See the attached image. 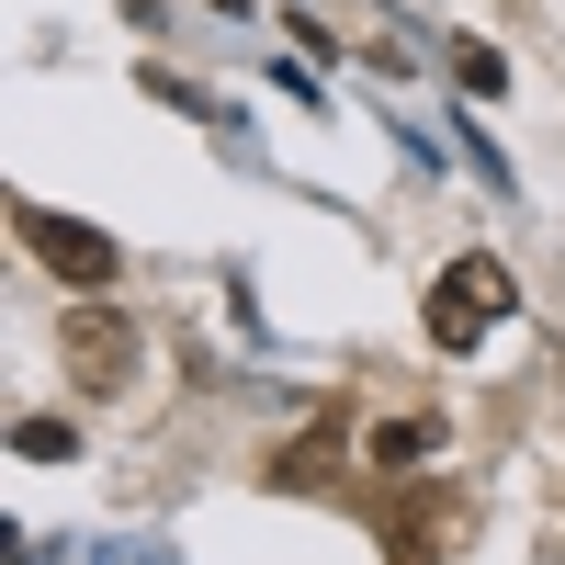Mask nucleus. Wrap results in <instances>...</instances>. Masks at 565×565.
<instances>
[{
  "label": "nucleus",
  "instance_id": "1",
  "mask_svg": "<svg viewBox=\"0 0 565 565\" xmlns=\"http://www.w3.org/2000/svg\"><path fill=\"white\" fill-rule=\"evenodd\" d=\"M521 306V282H509V260H487V249H463L441 282H430V351H476L487 328Z\"/></svg>",
  "mask_w": 565,
  "mask_h": 565
},
{
  "label": "nucleus",
  "instance_id": "2",
  "mask_svg": "<svg viewBox=\"0 0 565 565\" xmlns=\"http://www.w3.org/2000/svg\"><path fill=\"white\" fill-rule=\"evenodd\" d=\"M12 238H23V249H34L45 271H57V282H79V295H90V282H114V271H125L103 226H68V215H45V204H12Z\"/></svg>",
  "mask_w": 565,
  "mask_h": 565
},
{
  "label": "nucleus",
  "instance_id": "3",
  "mask_svg": "<svg viewBox=\"0 0 565 565\" xmlns=\"http://www.w3.org/2000/svg\"><path fill=\"white\" fill-rule=\"evenodd\" d=\"M57 351H68V373H79L90 396H125V385H136V328H125V317H68Z\"/></svg>",
  "mask_w": 565,
  "mask_h": 565
},
{
  "label": "nucleus",
  "instance_id": "4",
  "mask_svg": "<svg viewBox=\"0 0 565 565\" xmlns=\"http://www.w3.org/2000/svg\"><path fill=\"white\" fill-rule=\"evenodd\" d=\"M441 521H452V509H441L430 487H407V498H385V554H396V565H430Z\"/></svg>",
  "mask_w": 565,
  "mask_h": 565
},
{
  "label": "nucleus",
  "instance_id": "5",
  "mask_svg": "<svg viewBox=\"0 0 565 565\" xmlns=\"http://www.w3.org/2000/svg\"><path fill=\"white\" fill-rule=\"evenodd\" d=\"M452 79H463V90H476V103H498V90H509V68H498V45H476V34H463V45H452Z\"/></svg>",
  "mask_w": 565,
  "mask_h": 565
},
{
  "label": "nucleus",
  "instance_id": "6",
  "mask_svg": "<svg viewBox=\"0 0 565 565\" xmlns=\"http://www.w3.org/2000/svg\"><path fill=\"white\" fill-rule=\"evenodd\" d=\"M12 441H23L34 463H68V452H79V430H68V418H23V430H12Z\"/></svg>",
  "mask_w": 565,
  "mask_h": 565
},
{
  "label": "nucleus",
  "instance_id": "7",
  "mask_svg": "<svg viewBox=\"0 0 565 565\" xmlns=\"http://www.w3.org/2000/svg\"><path fill=\"white\" fill-rule=\"evenodd\" d=\"M430 441H441V430H430V418H396V430H385V441H373V463H418V452H430Z\"/></svg>",
  "mask_w": 565,
  "mask_h": 565
}]
</instances>
